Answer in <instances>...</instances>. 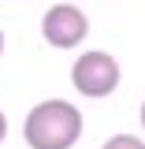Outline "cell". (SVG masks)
Masks as SVG:
<instances>
[{"label": "cell", "mask_w": 145, "mask_h": 149, "mask_svg": "<svg viewBox=\"0 0 145 149\" xmlns=\"http://www.w3.org/2000/svg\"><path fill=\"white\" fill-rule=\"evenodd\" d=\"M22 138L30 149H71L82 138V112L71 101H41L26 116Z\"/></svg>", "instance_id": "cell-1"}, {"label": "cell", "mask_w": 145, "mask_h": 149, "mask_svg": "<svg viewBox=\"0 0 145 149\" xmlns=\"http://www.w3.org/2000/svg\"><path fill=\"white\" fill-rule=\"evenodd\" d=\"M71 82L82 97H108L119 86V63L108 52H82L71 67Z\"/></svg>", "instance_id": "cell-2"}, {"label": "cell", "mask_w": 145, "mask_h": 149, "mask_svg": "<svg viewBox=\"0 0 145 149\" xmlns=\"http://www.w3.org/2000/svg\"><path fill=\"white\" fill-rule=\"evenodd\" d=\"M41 34H45V41L52 49H74L89 34V19H86V11H78L74 4H52L41 15Z\"/></svg>", "instance_id": "cell-3"}, {"label": "cell", "mask_w": 145, "mask_h": 149, "mask_svg": "<svg viewBox=\"0 0 145 149\" xmlns=\"http://www.w3.org/2000/svg\"><path fill=\"white\" fill-rule=\"evenodd\" d=\"M142 127H145V101H142Z\"/></svg>", "instance_id": "cell-6"}, {"label": "cell", "mask_w": 145, "mask_h": 149, "mask_svg": "<svg viewBox=\"0 0 145 149\" xmlns=\"http://www.w3.org/2000/svg\"><path fill=\"white\" fill-rule=\"evenodd\" d=\"M101 149H145V142L134 138V134H115V138H108Z\"/></svg>", "instance_id": "cell-4"}, {"label": "cell", "mask_w": 145, "mask_h": 149, "mask_svg": "<svg viewBox=\"0 0 145 149\" xmlns=\"http://www.w3.org/2000/svg\"><path fill=\"white\" fill-rule=\"evenodd\" d=\"M8 138V119H4V112H0V142Z\"/></svg>", "instance_id": "cell-5"}, {"label": "cell", "mask_w": 145, "mask_h": 149, "mask_svg": "<svg viewBox=\"0 0 145 149\" xmlns=\"http://www.w3.org/2000/svg\"><path fill=\"white\" fill-rule=\"evenodd\" d=\"M0 52H4V34H0Z\"/></svg>", "instance_id": "cell-7"}]
</instances>
